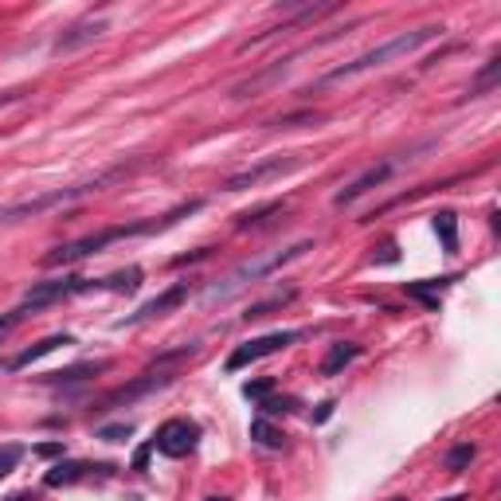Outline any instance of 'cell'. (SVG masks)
Returning a JSON list of instances; mask_svg holds the SVG:
<instances>
[{
	"label": "cell",
	"mask_w": 501,
	"mask_h": 501,
	"mask_svg": "<svg viewBox=\"0 0 501 501\" xmlns=\"http://www.w3.org/2000/svg\"><path fill=\"white\" fill-rule=\"evenodd\" d=\"M282 212H286V204H282V200H271V204L247 208V212H240V216H235V228H240V231H247V228H259V224H262V219H267V216H282Z\"/></svg>",
	"instance_id": "obj_18"
},
{
	"label": "cell",
	"mask_w": 501,
	"mask_h": 501,
	"mask_svg": "<svg viewBox=\"0 0 501 501\" xmlns=\"http://www.w3.org/2000/svg\"><path fill=\"white\" fill-rule=\"evenodd\" d=\"M130 435H133V423H110L99 431V439H106V442H125Z\"/></svg>",
	"instance_id": "obj_27"
},
{
	"label": "cell",
	"mask_w": 501,
	"mask_h": 501,
	"mask_svg": "<svg viewBox=\"0 0 501 501\" xmlns=\"http://www.w3.org/2000/svg\"><path fill=\"white\" fill-rule=\"evenodd\" d=\"M302 337L298 329H278V333H267V337H255V341H247V345H240L231 357H228V372H240V368H247V365H255V360H262V357H271V353H282V349H290Z\"/></svg>",
	"instance_id": "obj_8"
},
{
	"label": "cell",
	"mask_w": 501,
	"mask_h": 501,
	"mask_svg": "<svg viewBox=\"0 0 501 501\" xmlns=\"http://www.w3.org/2000/svg\"><path fill=\"white\" fill-rule=\"evenodd\" d=\"M91 470H99V466H91V463H59V466L48 470L44 485H51V490H59V485H75V482L87 478Z\"/></svg>",
	"instance_id": "obj_14"
},
{
	"label": "cell",
	"mask_w": 501,
	"mask_h": 501,
	"mask_svg": "<svg viewBox=\"0 0 501 501\" xmlns=\"http://www.w3.org/2000/svg\"><path fill=\"white\" fill-rule=\"evenodd\" d=\"M360 357V345H353V341H337V345H329V353L322 357V376H337L349 360H357Z\"/></svg>",
	"instance_id": "obj_16"
},
{
	"label": "cell",
	"mask_w": 501,
	"mask_h": 501,
	"mask_svg": "<svg viewBox=\"0 0 501 501\" xmlns=\"http://www.w3.org/2000/svg\"><path fill=\"white\" fill-rule=\"evenodd\" d=\"M204 501H228V497H204Z\"/></svg>",
	"instance_id": "obj_34"
},
{
	"label": "cell",
	"mask_w": 501,
	"mask_h": 501,
	"mask_svg": "<svg viewBox=\"0 0 501 501\" xmlns=\"http://www.w3.org/2000/svg\"><path fill=\"white\" fill-rule=\"evenodd\" d=\"M298 298V290L294 286H286V290H278L274 298H267V302H259V305H250L247 310V322H259V317H267L271 310H278V305H286V302H294Z\"/></svg>",
	"instance_id": "obj_20"
},
{
	"label": "cell",
	"mask_w": 501,
	"mask_h": 501,
	"mask_svg": "<svg viewBox=\"0 0 501 501\" xmlns=\"http://www.w3.org/2000/svg\"><path fill=\"white\" fill-rule=\"evenodd\" d=\"M497 75H501V59L494 55V59H490V63H485L482 71H478V79L470 82V99H482V94H485V91H490L494 82H497Z\"/></svg>",
	"instance_id": "obj_21"
},
{
	"label": "cell",
	"mask_w": 501,
	"mask_h": 501,
	"mask_svg": "<svg viewBox=\"0 0 501 501\" xmlns=\"http://www.w3.org/2000/svg\"><path fill=\"white\" fill-rule=\"evenodd\" d=\"M133 169H137V161H133V165H114V169H106V173H99V176H87V180H79V185L51 188V192H39V197L5 204V208H0V224H24V219H39V216L55 212V208H67V204H75V200H82V197H91V192H102V188H110V185H118V180L130 176Z\"/></svg>",
	"instance_id": "obj_3"
},
{
	"label": "cell",
	"mask_w": 501,
	"mask_h": 501,
	"mask_svg": "<svg viewBox=\"0 0 501 501\" xmlns=\"http://www.w3.org/2000/svg\"><path fill=\"white\" fill-rule=\"evenodd\" d=\"M439 36H442V24H423V27H411V32H400V36H392V39H384V44L368 48L365 55H357V59L333 67V71H329L322 82H341V79H357V75L380 71V67L396 63V59H408V55H415L420 48L435 44Z\"/></svg>",
	"instance_id": "obj_4"
},
{
	"label": "cell",
	"mask_w": 501,
	"mask_h": 501,
	"mask_svg": "<svg viewBox=\"0 0 501 501\" xmlns=\"http://www.w3.org/2000/svg\"><path fill=\"white\" fill-rule=\"evenodd\" d=\"M250 439H255V442H262V447H282V442H286V435H282V431H278V427H271L267 420H255V423H250Z\"/></svg>",
	"instance_id": "obj_22"
},
{
	"label": "cell",
	"mask_w": 501,
	"mask_h": 501,
	"mask_svg": "<svg viewBox=\"0 0 501 501\" xmlns=\"http://www.w3.org/2000/svg\"><path fill=\"white\" fill-rule=\"evenodd\" d=\"M59 345H75V341L67 337V333H55V337H44V341H36L32 349L16 353V357L8 360V368H12V372H20V368H27V365H36V360H44L48 353H55V349H59Z\"/></svg>",
	"instance_id": "obj_13"
},
{
	"label": "cell",
	"mask_w": 501,
	"mask_h": 501,
	"mask_svg": "<svg viewBox=\"0 0 501 501\" xmlns=\"http://www.w3.org/2000/svg\"><path fill=\"white\" fill-rule=\"evenodd\" d=\"M106 32H110V20H106V16H82V20H75L71 27H63V32L55 36L51 51H55V55L79 51L82 44H91V39H99V36H106Z\"/></svg>",
	"instance_id": "obj_11"
},
{
	"label": "cell",
	"mask_w": 501,
	"mask_h": 501,
	"mask_svg": "<svg viewBox=\"0 0 501 501\" xmlns=\"http://www.w3.org/2000/svg\"><path fill=\"white\" fill-rule=\"evenodd\" d=\"M271 388H274L271 380H255V384H243V396H247V400H267Z\"/></svg>",
	"instance_id": "obj_28"
},
{
	"label": "cell",
	"mask_w": 501,
	"mask_h": 501,
	"mask_svg": "<svg viewBox=\"0 0 501 501\" xmlns=\"http://www.w3.org/2000/svg\"><path fill=\"white\" fill-rule=\"evenodd\" d=\"M333 408H337V403H333V400H325V403H322V408H317V415H314V423H325V420H329V415H333Z\"/></svg>",
	"instance_id": "obj_32"
},
{
	"label": "cell",
	"mask_w": 501,
	"mask_h": 501,
	"mask_svg": "<svg viewBox=\"0 0 501 501\" xmlns=\"http://www.w3.org/2000/svg\"><path fill=\"white\" fill-rule=\"evenodd\" d=\"M392 173H396V161H376V165H368L365 173L353 176L349 185H345V188L337 192V197H333V204H337V208H349V204H357L360 197H368L372 188H380V185H384V180L392 176Z\"/></svg>",
	"instance_id": "obj_10"
},
{
	"label": "cell",
	"mask_w": 501,
	"mask_h": 501,
	"mask_svg": "<svg viewBox=\"0 0 501 501\" xmlns=\"http://www.w3.org/2000/svg\"><path fill=\"white\" fill-rule=\"evenodd\" d=\"M87 290H94V278H48V282H36V286L20 298L16 314L27 317V314H36V310H48V305H55V302H67V298H75V294H87Z\"/></svg>",
	"instance_id": "obj_7"
},
{
	"label": "cell",
	"mask_w": 501,
	"mask_h": 501,
	"mask_svg": "<svg viewBox=\"0 0 501 501\" xmlns=\"http://www.w3.org/2000/svg\"><path fill=\"white\" fill-rule=\"evenodd\" d=\"M20 458H24V447H20V442H5V447H0V482H5L12 470L20 466Z\"/></svg>",
	"instance_id": "obj_24"
},
{
	"label": "cell",
	"mask_w": 501,
	"mask_h": 501,
	"mask_svg": "<svg viewBox=\"0 0 501 501\" xmlns=\"http://www.w3.org/2000/svg\"><path fill=\"white\" fill-rule=\"evenodd\" d=\"M474 447H470V442H463V447H454L451 454H447V474H463V470L474 463Z\"/></svg>",
	"instance_id": "obj_25"
},
{
	"label": "cell",
	"mask_w": 501,
	"mask_h": 501,
	"mask_svg": "<svg viewBox=\"0 0 501 501\" xmlns=\"http://www.w3.org/2000/svg\"><path fill=\"white\" fill-rule=\"evenodd\" d=\"M106 368H110L106 360H94V365H75V368H67V372L44 376V384H82V380H91V376H99V372H106Z\"/></svg>",
	"instance_id": "obj_17"
},
{
	"label": "cell",
	"mask_w": 501,
	"mask_h": 501,
	"mask_svg": "<svg viewBox=\"0 0 501 501\" xmlns=\"http://www.w3.org/2000/svg\"><path fill=\"white\" fill-rule=\"evenodd\" d=\"M36 454L39 458H55V454H63V442H39Z\"/></svg>",
	"instance_id": "obj_29"
},
{
	"label": "cell",
	"mask_w": 501,
	"mask_h": 501,
	"mask_svg": "<svg viewBox=\"0 0 501 501\" xmlns=\"http://www.w3.org/2000/svg\"><path fill=\"white\" fill-rule=\"evenodd\" d=\"M24 94H27V87H16V91H5V94H0V110H5V106H12V102H20V99H24Z\"/></svg>",
	"instance_id": "obj_30"
},
{
	"label": "cell",
	"mask_w": 501,
	"mask_h": 501,
	"mask_svg": "<svg viewBox=\"0 0 501 501\" xmlns=\"http://www.w3.org/2000/svg\"><path fill=\"white\" fill-rule=\"evenodd\" d=\"M137 286H142V271L137 267L114 271L110 278H94V290H114V294H137Z\"/></svg>",
	"instance_id": "obj_15"
},
{
	"label": "cell",
	"mask_w": 501,
	"mask_h": 501,
	"mask_svg": "<svg viewBox=\"0 0 501 501\" xmlns=\"http://www.w3.org/2000/svg\"><path fill=\"white\" fill-rule=\"evenodd\" d=\"M435 235H439L442 250L454 255V250H458V219H454V212H439L435 216Z\"/></svg>",
	"instance_id": "obj_19"
},
{
	"label": "cell",
	"mask_w": 501,
	"mask_h": 501,
	"mask_svg": "<svg viewBox=\"0 0 501 501\" xmlns=\"http://www.w3.org/2000/svg\"><path fill=\"white\" fill-rule=\"evenodd\" d=\"M259 408L267 411V415H290V411L298 408V400H290V396H282V400H278V396H267V400H259Z\"/></svg>",
	"instance_id": "obj_26"
},
{
	"label": "cell",
	"mask_w": 501,
	"mask_h": 501,
	"mask_svg": "<svg viewBox=\"0 0 501 501\" xmlns=\"http://www.w3.org/2000/svg\"><path fill=\"white\" fill-rule=\"evenodd\" d=\"M188 294H192V286L188 282H176V286H169L165 294H157L153 302H145L137 314H130V317H122L118 322V329H125V325H142V322H153V317H165V314H173L176 305H185L188 302Z\"/></svg>",
	"instance_id": "obj_12"
},
{
	"label": "cell",
	"mask_w": 501,
	"mask_h": 501,
	"mask_svg": "<svg viewBox=\"0 0 501 501\" xmlns=\"http://www.w3.org/2000/svg\"><path fill=\"white\" fill-rule=\"evenodd\" d=\"M200 353V345H176V349H169V353H161L153 365H145L142 372L133 376L130 384H122V388H114L110 396H102L99 403H94V415H106V411H114V408H130V403H137V400H145V396H153V392H161V388H169L176 376H180V368L188 365L192 357Z\"/></svg>",
	"instance_id": "obj_2"
},
{
	"label": "cell",
	"mask_w": 501,
	"mask_h": 501,
	"mask_svg": "<svg viewBox=\"0 0 501 501\" xmlns=\"http://www.w3.org/2000/svg\"><path fill=\"white\" fill-rule=\"evenodd\" d=\"M200 200H188V204H180L173 208V212H165L157 219H137V224H118V228H106V231H94V235H82V240H71V243H59L55 250H48L44 259V267H71V262H82V259H91V255H102L106 247H114L122 240H137V235H157L165 228H173L176 219H185L192 212H200Z\"/></svg>",
	"instance_id": "obj_1"
},
{
	"label": "cell",
	"mask_w": 501,
	"mask_h": 501,
	"mask_svg": "<svg viewBox=\"0 0 501 501\" xmlns=\"http://www.w3.org/2000/svg\"><path fill=\"white\" fill-rule=\"evenodd\" d=\"M305 250H314V240H302V243L286 247V250H274V255H262V259H247V262H240L235 271H228L224 278H216V282L204 290V305H216V302L235 298V294H240V290H247L250 282H259V278H267V274H274V271H282L286 262L302 259Z\"/></svg>",
	"instance_id": "obj_5"
},
{
	"label": "cell",
	"mask_w": 501,
	"mask_h": 501,
	"mask_svg": "<svg viewBox=\"0 0 501 501\" xmlns=\"http://www.w3.org/2000/svg\"><path fill=\"white\" fill-rule=\"evenodd\" d=\"M20 322H24V317H20V314H16V310H12V314H8V317H0V337H5V333H8V329H12V325H20Z\"/></svg>",
	"instance_id": "obj_31"
},
{
	"label": "cell",
	"mask_w": 501,
	"mask_h": 501,
	"mask_svg": "<svg viewBox=\"0 0 501 501\" xmlns=\"http://www.w3.org/2000/svg\"><path fill=\"white\" fill-rule=\"evenodd\" d=\"M200 442V427L192 420H165L157 427V439H153V447H157L165 458H188L197 451Z\"/></svg>",
	"instance_id": "obj_9"
},
{
	"label": "cell",
	"mask_w": 501,
	"mask_h": 501,
	"mask_svg": "<svg viewBox=\"0 0 501 501\" xmlns=\"http://www.w3.org/2000/svg\"><path fill=\"white\" fill-rule=\"evenodd\" d=\"M442 501H466V497H442Z\"/></svg>",
	"instance_id": "obj_33"
},
{
	"label": "cell",
	"mask_w": 501,
	"mask_h": 501,
	"mask_svg": "<svg viewBox=\"0 0 501 501\" xmlns=\"http://www.w3.org/2000/svg\"><path fill=\"white\" fill-rule=\"evenodd\" d=\"M396 501H403V497H396Z\"/></svg>",
	"instance_id": "obj_35"
},
{
	"label": "cell",
	"mask_w": 501,
	"mask_h": 501,
	"mask_svg": "<svg viewBox=\"0 0 501 501\" xmlns=\"http://www.w3.org/2000/svg\"><path fill=\"white\" fill-rule=\"evenodd\" d=\"M305 157L302 153H274V157H262L255 165H247V169L240 173H231L224 180V192H247V188H262L267 180H278V176H286V173H294L302 169Z\"/></svg>",
	"instance_id": "obj_6"
},
{
	"label": "cell",
	"mask_w": 501,
	"mask_h": 501,
	"mask_svg": "<svg viewBox=\"0 0 501 501\" xmlns=\"http://www.w3.org/2000/svg\"><path fill=\"white\" fill-rule=\"evenodd\" d=\"M415 302H423L427 310H439V282H408L403 286Z\"/></svg>",
	"instance_id": "obj_23"
}]
</instances>
